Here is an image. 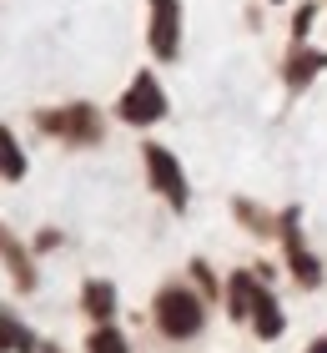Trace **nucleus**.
I'll return each mask as SVG.
<instances>
[{
	"mask_svg": "<svg viewBox=\"0 0 327 353\" xmlns=\"http://www.w3.org/2000/svg\"><path fill=\"white\" fill-rule=\"evenodd\" d=\"M151 313H156V328L167 333L171 343H182V339H196V333H202V323H207V303L196 298L187 283H167V288L156 293Z\"/></svg>",
	"mask_w": 327,
	"mask_h": 353,
	"instance_id": "nucleus-1",
	"label": "nucleus"
},
{
	"mask_svg": "<svg viewBox=\"0 0 327 353\" xmlns=\"http://www.w3.org/2000/svg\"><path fill=\"white\" fill-rule=\"evenodd\" d=\"M141 162H146V176H151V187L167 197V207H176V212H187V202H191V187H187V172L182 162L167 152V147H156V141H146L141 147Z\"/></svg>",
	"mask_w": 327,
	"mask_h": 353,
	"instance_id": "nucleus-2",
	"label": "nucleus"
},
{
	"mask_svg": "<svg viewBox=\"0 0 327 353\" xmlns=\"http://www.w3.org/2000/svg\"><path fill=\"white\" fill-rule=\"evenodd\" d=\"M116 117L126 126H151V121L167 117V91H161V81H156L151 71H141L136 81L126 86V96L116 101Z\"/></svg>",
	"mask_w": 327,
	"mask_h": 353,
	"instance_id": "nucleus-3",
	"label": "nucleus"
},
{
	"mask_svg": "<svg viewBox=\"0 0 327 353\" xmlns=\"http://www.w3.org/2000/svg\"><path fill=\"white\" fill-rule=\"evenodd\" d=\"M41 132H51L61 141H76V147H91V141H101V117L86 106V101H71L61 111H41Z\"/></svg>",
	"mask_w": 327,
	"mask_h": 353,
	"instance_id": "nucleus-4",
	"label": "nucleus"
},
{
	"mask_svg": "<svg viewBox=\"0 0 327 353\" xmlns=\"http://www.w3.org/2000/svg\"><path fill=\"white\" fill-rule=\"evenodd\" d=\"M151 6V51L156 61L182 56V0H146Z\"/></svg>",
	"mask_w": 327,
	"mask_h": 353,
	"instance_id": "nucleus-5",
	"label": "nucleus"
},
{
	"mask_svg": "<svg viewBox=\"0 0 327 353\" xmlns=\"http://www.w3.org/2000/svg\"><path fill=\"white\" fill-rule=\"evenodd\" d=\"M302 212L297 207H287L282 212V243H287V268H292V278H297L302 288H317L322 283V263L313 258V252H307V243H302Z\"/></svg>",
	"mask_w": 327,
	"mask_h": 353,
	"instance_id": "nucleus-6",
	"label": "nucleus"
},
{
	"mask_svg": "<svg viewBox=\"0 0 327 353\" xmlns=\"http://www.w3.org/2000/svg\"><path fill=\"white\" fill-rule=\"evenodd\" d=\"M0 263H6V272L15 278V288H21V293H30V288L41 283V278H36V263H30V252L10 237V228H0Z\"/></svg>",
	"mask_w": 327,
	"mask_h": 353,
	"instance_id": "nucleus-7",
	"label": "nucleus"
},
{
	"mask_svg": "<svg viewBox=\"0 0 327 353\" xmlns=\"http://www.w3.org/2000/svg\"><path fill=\"white\" fill-rule=\"evenodd\" d=\"M81 308H86L91 323H111V318H116V283L86 278V288H81Z\"/></svg>",
	"mask_w": 327,
	"mask_h": 353,
	"instance_id": "nucleus-8",
	"label": "nucleus"
},
{
	"mask_svg": "<svg viewBox=\"0 0 327 353\" xmlns=\"http://www.w3.org/2000/svg\"><path fill=\"white\" fill-rule=\"evenodd\" d=\"M257 278L252 272H232V278H226V318H232V323H247L252 318V303H257Z\"/></svg>",
	"mask_w": 327,
	"mask_h": 353,
	"instance_id": "nucleus-9",
	"label": "nucleus"
},
{
	"mask_svg": "<svg viewBox=\"0 0 327 353\" xmlns=\"http://www.w3.org/2000/svg\"><path fill=\"white\" fill-rule=\"evenodd\" d=\"M247 323L257 328V339H282V328H287V318H282V308H277V298L267 293V288H257V303H252V318Z\"/></svg>",
	"mask_w": 327,
	"mask_h": 353,
	"instance_id": "nucleus-10",
	"label": "nucleus"
},
{
	"mask_svg": "<svg viewBox=\"0 0 327 353\" xmlns=\"http://www.w3.org/2000/svg\"><path fill=\"white\" fill-rule=\"evenodd\" d=\"M0 353H41V339L10 308H0Z\"/></svg>",
	"mask_w": 327,
	"mask_h": 353,
	"instance_id": "nucleus-11",
	"label": "nucleus"
},
{
	"mask_svg": "<svg viewBox=\"0 0 327 353\" xmlns=\"http://www.w3.org/2000/svg\"><path fill=\"white\" fill-rule=\"evenodd\" d=\"M322 66H327V56H322V51H292V61H287V86H292V91H302Z\"/></svg>",
	"mask_w": 327,
	"mask_h": 353,
	"instance_id": "nucleus-12",
	"label": "nucleus"
},
{
	"mask_svg": "<svg viewBox=\"0 0 327 353\" xmlns=\"http://www.w3.org/2000/svg\"><path fill=\"white\" fill-rule=\"evenodd\" d=\"M86 353H131V343H126V333H121V328L96 323V328L86 333Z\"/></svg>",
	"mask_w": 327,
	"mask_h": 353,
	"instance_id": "nucleus-13",
	"label": "nucleus"
},
{
	"mask_svg": "<svg viewBox=\"0 0 327 353\" xmlns=\"http://www.w3.org/2000/svg\"><path fill=\"white\" fill-rule=\"evenodd\" d=\"M0 176H6V182H21L25 176V152L15 147V137L6 126H0Z\"/></svg>",
	"mask_w": 327,
	"mask_h": 353,
	"instance_id": "nucleus-14",
	"label": "nucleus"
},
{
	"mask_svg": "<svg viewBox=\"0 0 327 353\" xmlns=\"http://www.w3.org/2000/svg\"><path fill=\"white\" fill-rule=\"evenodd\" d=\"M237 217L247 222V232H257V237H272V232H282V217H272V212H257L252 202H237Z\"/></svg>",
	"mask_w": 327,
	"mask_h": 353,
	"instance_id": "nucleus-15",
	"label": "nucleus"
},
{
	"mask_svg": "<svg viewBox=\"0 0 327 353\" xmlns=\"http://www.w3.org/2000/svg\"><path fill=\"white\" fill-rule=\"evenodd\" d=\"M313 15H317V6H302L297 15H292V41H297V46L307 41V30H313Z\"/></svg>",
	"mask_w": 327,
	"mask_h": 353,
	"instance_id": "nucleus-16",
	"label": "nucleus"
},
{
	"mask_svg": "<svg viewBox=\"0 0 327 353\" xmlns=\"http://www.w3.org/2000/svg\"><path fill=\"white\" fill-rule=\"evenodd\" d=\"M51 248H61V232H56V228H45V232L36 237V252H51Z\"/></svg>",
	"mask_w": 327,
	"mask_h": 353,
	"instance_id": "nucleus-17",
	"label": "nucleus"
},
{
	"mask_svg": "<svg viewBox=\"0 0 327 353\" xmlns=\"http://www.w3.org/2000/svg\"><path fill=\"white\" fill-rule=\"evenodd\" d=\"M307 353H327V333H322V339H313V348H307Z\"/></svg>",
	"mask_w": 327,
	"mask_h": 353,
	"instance_id": "nucleus-18",
	"label": "nucleus"
}]
</instances>
